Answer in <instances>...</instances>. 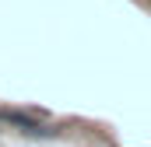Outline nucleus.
Listing matches in <instances>:
<instances>
[{
  "instance_id": "f257e3e1",
  "label": "nucleus",
  "mask_w": 151,
  "mask_h": 147,
  "mask_svg": "<svg viewBox=\"0 0 151 147\" xmlns=\"http://www.w3.org/2000/svg\"><path fill=\"white\" fill-rule=\"evenodd\" d=\"M0 123L14 126V130L25 133V137H35V140H49V137L60 133L53 123H42L39 116H32V112H18V109H0Z\"/></svg>"
}]
</instances>
